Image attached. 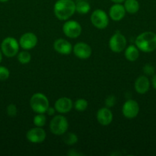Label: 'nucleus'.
Segmentation results:
<instances>
[{
    "label": "nucleus",
    "instance_id": "obj_1",
    "mask_svg": "<svg viewBox=\"0 0 156 156\" xmlns=\"http://www.w3.org/2000/svg\"><path fill=\"white\" fill-rule=\"evenodd\" d=\"M76 12L73 0H58L54 5V13L58 19L67 21Z\"/></svg>",
    "mask_w": 156,
    "mask_h": 156
},
{
    "label": "nucleus",
    "instance_id": "obj_2",
    "mask_svg": "<svg viewBox=\"0 0 156 156\" xmlns=\"http://www.w3.org/2000/svg\"><path fill=\"white\" fill-rule=\"evenodd\" d=\"M136 47L144 53H151L156 50V34L145 31L140 34L135 41Z\"/></svg>",
    "mask_w": 156,
    "mask_h": 156
},
{
    "label": "nucleus",
    "instance_id": "obj_3",
    "mask_svg": "<svg viewBox=\"0 0 156 156\" xmlns=\"http://www.w3.org/2000/svg\"><path fill=\"white\" fill-rule=\"evenodd\" d=\"M30 106L34 112L44 114L49 108V101L42 93H35L30 99Z\"/></svg>",
    "mask_w": 156,
    "mask_h": 156
},
{
    "label": "nucleus",
    "instance_id": "obj_4",
    "mask_svg": "<svg viewBox=\"0 0 156 156\" xmlns=\"http://www.w3.org/2000/svg\"><path fill=\"white\" fill-rule=\"evenodd\" d=\"M69 123L67 118L63 115H56L50 122V130L57 136L64 135L68 129Z\"/></svg>",
    "mask_w": 156,
    "mask_h": 156
},
{
    "label": "nucleus",
    "instance_id": "obj_5",
    "mask_svg": "<svg viewBox=\"0 0 156 156\" xmlns=\"http://www.w3.org/2000/svg\"><path fill=\"white\" fill-rule=\"evenodd\" d=\"M19 42L12 37H6L1 43V50L3 55L7 57H14L18 53Z\"/></svg>",
    "mask_w": 156,
    "mask_h": 156
},
{
    "label": "nucleus",
    "instance_id": "obj_6",
    "mask_svg": "<svg viewBox=\"0 0 156 156\" xmlns=\"http://www.w3.org/2000/svg\"><path fill=\"white\" fill-rule=\"evenodd\" d=\"M90 21L95 27L98 29H105L109 25V17L106 12L102 9H96L90 16Z\"/></svg>",
    "mask_w": 156,
    "mask_h": 156
},
{
    "label": "nucleus",
    "instance_id": "obj_7",
    "mask_svg": "<svg viewBox=\"0 0 156 156\" xmlns=\"http://www.w3.org/2000/svg\"><path fill=\"white\" fill-rule=\"evenodd\" d=\"M127 45L126 38L121 33H115L109 41L110 49L114 53H121L125 49Z\"/></svg>",
    "mask_w": 156,
    "mask_h": 156
},
{
    "label": "nucleus",
    "instance_id": "obj_8",
    "mask_svg": "<svg viewBox=\"0 0 156 156\" xmlns=\"http://www.w3.org/2000/svg\"><path fill=\"white\" fill-rule=\"evenodd\" d=\"M63 32L69 38H76L81 34L82 27L78 21L74 20L67 21L63 25Z\"/></svg>",
    "mask_w": 156,
    "mask_h": 156
},
{
    "label": "nucleus",
    "instance_id": "obj_9",
    "mask_svg": "<svg viewBox=\"0 0 156 156\" xmlns=\"http://www.w3.org/2000/svg\"><path fill=\"white\" fill-rule=\"evenodd\" d=\"M122 114L128 119H133L136 117L139 112V105L136 101L129 99L124 103L122 108Z\"/></svg>",
    "mask_w": 156,
    "mask_h": 156
},
{
    "label": "nucleus",
    "instance_id": "obj_10",
    "mask_svg": "<svg viewBox=\"0 0 156 156\" xmlns=\"http://www.w3.org/2000/svg\"><path fill=\"white\" fill-rule=\"evenodd\" d=\"M26 138L30 143H41L46 139V132L42 127L35 126L29 129L26 133Z\"/></svg>",
    "mask_w": 156,
    "mask_h": 156
},
{
    "label": "nucleus",
    "instance_id": "obj_11",
    "mask_svg": "<svg viewBox=\"0 0 156 156\" xmlns=\"http://www.w3.org/2000/svg\"><path fill=\"white\" fill-rule=\"evenodd\" d=\"M18 42L20 47L24 50H32L36 47L38 44V37L32 32H27L21 35Z\"/></svg>",
    "mask_w": 156,
    "mask_h": 156
},
{
    "label": "nucleus",
    "instance_id": "obj_12",
    "mask_svg": "<svg viewBox=\"0 0 156 156\" xmlns=\"http://www.w3.org/2000/svg\"><path fill=\"white\" fill-rule=\"evenodd\" d=\"M73 52L75 56L80 59H87L92 54V49L89 44L79 42L73 47Z\"/></svg>",
    "mask_w": 156,
    "mask_h": 156
},
{
    "label": "nucleus",
    "instance_id": "obj_13",
    "mask_svg": "<svg viewBox=\"0 0 156 156\" xmlns=\"http://www.w3.org/2000/svg\"><path fill=\"white\" fill-rule=\"evenodd\" d=\"M73 102L69 98H60L54 104V108L57 112L60 114H67L73 108Z\"/></svg>",
    "mask_w": 156,
    "mask_h": 156
},
{
    "label": "nucleus",
    "instance_id": "obj_14",
    "mask_svg": "<svg viewBox=\"0 0 156 156\" xmlns=\"http://www.w3.org/2000/svg\"><path fill=\"white\" fill-rule=\"evenodd\" d=\"M54 49L55 51L62 55H69L73 50L72 44L67 40L59 38L54 43Z\"/></svg>",
    "mask_w": 156,
    "mask_h": 156
},
{
    "label": "nucleus",
    "instance_id": "obj_15",
    "mask_svg": "<svg viewBox=\"0 0 156 156\" xmlns=\"http://www.w3.org/2000/svg\"><path fill=\"white\" fill-rule=\"evenodd\" d=\"M113 113L107 107L98 110L97 114H96V119L99 124L102 126H108L113 121Z\"/></svg>",
    "mask_w": 156,
    "mask_h": 156
},
{
    "label": "nucleus",
    "instance_id": "obj_16",
    "mask_svg": "<svg viewBox=\"0 0 156 156\" xmlns=\"http://www.w3.org/2000/svg\"><path fill=\"white\" fill-rule=\"evenodd\" d=\"M125 13L126 11L124 8V5H121V3H115L109 10V15L110 18L115 21H121L125 17Z\"/></svg>",
    "mask_w": 156,
    "mask_h": 156
},
{
    "label": "nucleus",
    "instance_id": "obj_17",
    "mask_svg": "<svg viewBox=\"0 0 156 156\" xmlns=\"http://www.w3.org/2000/svg\"><path fill=\"white\" fill-rule=\"evenodd\" d=\"M134 86L137 93L141 94H145L150 88L149 79L146 76H140L136 79Z\"/></svg>",
    "mask_w": 156,
    "mask_h": 156
},
{
    "label": "nucleus",
    "instance_id": "obj_18",
    "mask_svg": "<svg viewBox=\"0 0 156 156\" xmlns=\"http://www.w3.org/2000/svg\"><path fill=\"white\" fill-rule=\"evenodd\" d=\"M125 57L130 62H134L139 57V50L136 45H129L125 48Z\"/></svg>",
    "mask_w": 156,
    "mask_h": 156
},
{
    "label": "nucleus",
    "instance_id": "obj_19",
    "mask_svg": "<svg viewBox=\"0 0 156 156\" xmlns=\"http://www.w3.org/2000/svg\"><path fill=\"white\" fill-rule=\"evenodd\" d=\"M123 5L126 12L129 14L136 13L139 12L140 8V5L138 0H125Z\"/></svg>",
    "mask_w": 156,
    "mask_h": 156
},
{
    "label": "nucleus",
    "instance_id": "obj_20",
    "mask_svg": "<svg viewBox=\"0 0 156 156\" xmlns=\"http://www.w3.org/2000/svg\"><path fill=\"white\" fill-rule=\"evenodd\" d=\"M90 11V5L86 0H79L76 3V12L81 15L87 14Z\"/></svg>",
    "mask_w": 156,
    "mask_h": 156
},
{
    "label": "nucleus",
    "instance_id": "obj_21",
    "mask_svg": "<svg viewBox=\"0 0 156 156\" xmlns=\"http://www.w3.org/2000/svg\"><path fill=\"white\" fill-rule=\"evenodd\" d=\"M63 141L65 144L67 146H73V145L76 144L78 141V137L73 133H67L64 134V137H63Z\"/></svg>",
    "mask_w": 156,
    "mask_h": 156
},
{
    "label": "nucleus",
    "instance_id": "obj_22",
    "mask_svg": "<svg viewBox=\"0 0 156 156\" xmlns=\"http://www.w3.org/2000/svg\"><path fill=\"white\" fill-rule=\"evenodd\" d=\"M17 59H18V62L20 63L23 64V65H25V64H28V62H30L31 59H32V56H31V54L27 50H24V51H21L18 53V55H17Z\"/></svg>",
    "mask_w": 156,
    "mask_h": 156
},
{
    "label": "nucleus",
    "instance_id": "obj_23",
    "mask_svg": "<svg viewBox=\"0 0 156 156\" xmlns=\"http://www.w3.org/2000/svg\"><path fill=\"white\" fill-rule=\"evenodd\" d=\"M47 119L46 116L44 114H38L34 117L33 123L35 125V126H39V127H43L45 126Z\"/></svg>",
    "mask_w": 156,
    "mask_h": 156
},
{
    "label": "nucleus",
    "instance_id": "obj_24",
    "mask_svg": "<svg viewBox=\"0 0 156 156\" xmlns=\"http://www.w3.org/2000/svg\"><path fill=\"white\" fill-rule=\"evenodd\" d=\"M88 107V102L84 98H80L75 101L74 108L77 111H84Z\"/></svg>",
    "mask_w": 156,
    "mask_h": 156
},
{
    "label": "nucleus",
    "instance_id": "obj_25",
    "mask_svg": "<svg viewBox=\"0 0 156 156\" xmlns=\"http://www.w3.org/2000/svg\"><path fill=\"white\" fill-rule=\"evenodd\" d=\"M9 76H10V72H9V69L3 66H0V80H6L9 79Z\"/></svg>",
    "mask_w": 156,
    "mask_h": 156
},
{
    "label": "nucleus",
    "instance_id": "obj_26",
    "mask_svg": "<svg viewBox=\"0 0 156 156\" xmlns=\"http://www.w3.org/2000/svg\"><path fill=\"white\" fill-rule=\"evenodd\" d=\"M17 112H18V109H17L16 105L14 104H10L8 105L7 108H6V113L9 117H15L16 116Z\"/></svg>",
    "mask_w": 156,
    "mask_h": 156
},
{
    "label": "nucleus",
    "instance_id": "obj_27",
    "mask_svg": "<svg viewBox=\"0 0 156 156\" xmlns=\"http://www.w3.org/2000/svg\"><path fill=\"white\" fill-rule=\"evenodd\" d=\"M143 72L146 76H153L154 74V66L151 64H146V65L144 66L143 67Z\"/></svg>",
    "mask_w": 156,
    "mask_h": 156
},
{
    "label": "nucleus",
    "instance_id": "obj_28",
    "mask_svg": "<svg viewBox=\"0 0 156 156\" xmlns=\"http://www.w3.org/2000/svg\"><path fill=\"white\" fill-rule=\"evenodd\" d=\"M116 98L114 96H109L106 98V106L107 108H112V107L114 106L115 104H116Z\"/></svg>",
    "mask_w": 156,
    "mask_h": 156
},
{
    "label": "nucleus",
    "instance_id": "obj_29",
    "mask_svg": "<svg viewBox=\"0 0 156 156\" xmlns=\"http://www.w3.org/2000/svg\"><path fill=\"white\" fill-rule=\"evenodd\" d=\"M55 111H56V110H55L54 108H52V107H49V108H47L46 113H47V114H48L49 116H53V115H54Z\"/></svg>",
    "mask_w": 156,
    "mask_h": 156
},
{
    "label": "nucleus",
    "instance_id": "obj_30",
    "mask_svg": "<svg viewBox=\"0 0 156 156\" xmlns=\"http://www.w3.org/2000/svg\"><path fill=\"white\" fill-rule=\"evenodd\" d=\"M151 84H152V86L154 89H156V75H154L152 77L151 79Z\"/></svg>",
    "mask_w": 156,
    "mask_h": 156
},
{
    "label": "nucleus",
    "instance_id": "obj_31",
    "mask_svg": "<svg viewBox=\"0 0 156 156\" xmlns=\"http://www.w3.org/2000/svg\"><path fill=\"white\" fill-rule=\"evenodd\" d=\"M110 1H112L113 2H114V3H122V2H123L125 0H110Z\"/></svg>",
    "mask_w": 156,
    "mask_h": 156
},
{
    "label": "nucleus",
    "instance_id": "obj_32",
    "mask_svg": "<svg viewBox=\"0 0 156 156\" xmlns=\"http://www.w3.org/2000/svg\"><path fill=\"white\" fill-rule=\"evenodd\" d=\"M2 55H3V53H2V52L1 48H0V63H1L2 60Z\"/></svg>",
    "mask_w": 156,
    "mask_h": 156
},
{
    "label": "nucleus",
    "instance_id": "obj_33",
    "mask_svg": "<svg viewBox=\"0 0 156 156\" xmlns=\"http://www.w3.org/2000/svg\"><path fill=\"white\" fill-rule=\"evenodd\" d=\"M8 1H9V0H0V2H6Z\"/></svg>",
    "mask_w": 156,
    "mask_h": 156
}]
</instances>
